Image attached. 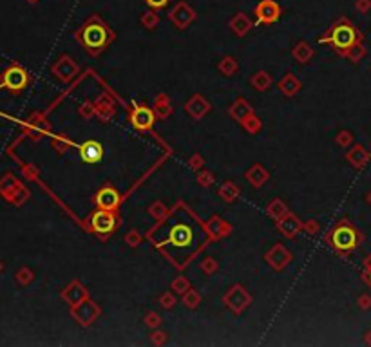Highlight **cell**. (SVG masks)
Segmentation results:
<instances>
[{
  "instance_id": "6da1fadb",
  "label": "cell",
  "mask_w": 371,
  "mask_h": 347,
  "mask_svg": "<svg viewBox=\"0 0 371 347\" xmlns=\"http://www.w3.org/2000/svg\"><path fill=\"white\" fill-rule=\"evenodd\" d=\"M74 40L87 51L91 56L102 54L116 40V34L98 14L89 16L74 33Z\"/></svg>"
},
{
  "instance_id": "7a4b0ae2",
  "label": "cell",
  "mask_w": 371,
  "mask_h": 347,
  "mask_svg": "<svg viewBox=\"0 0 371 347\" xmlns=\"http://www.w3.org/2000/svg\"><path fill=\"white\" fill-rule=\"evenodd\" d=\"M359 40H361V34H359V31H357L355 27H353L348 20H339L337 24L333 25L330 31H328L326 36H323V38L319 40L321 43H332V47L335 49V51H339L341 54H344L346 51H350V49L353 47V45H357L359 43Z\"/></svg>"
},
{
  "instance_id": "3957f363",
  "label": "cell",
  "mask_w": 371,
  "mask_h": 347,
  "mask_svg": "<svg viewBox=\"0 0 371 347\" xmlns=\"http://www.w3.org/2000/svg\"><path fill=\"white\" fill-rule=\"evenodd\" d=\"M359 241H361L359 231H357V228L353 226L350 221H346V219L339 221L337 224H335V228H333L332 235H330V244H332L333 250L337 251V253H341V255L352 253L357 248V244H359Z\"/></svg>"
},
{
  "instance_id": "277c9868",
  "label": "cell",
  "mask_w": 371,
  "mask_h": 347,
  "mask_svg": "<svg viewBox=\"0 0 371 347\" xmlns=\"http://www.w3.org/2000/svg\"><path fill=\"white\" fill-rule=\"evenodd\" d=\"M85 226L93 231L94 235H98L100 239H107L111 233H114L118 226H120V219H118V212L113 210H102L96 208L85 221Z\"/></svg>"
},
{
  "instance_id": "5b68a950",
  "label": "cell",
  "mask_w": 371,
  "mask_h": 347,
  "mask_svg": "<svg viewBox=\"0 0 371 347\" xmlns=\"http://www.w3.org/2000/svg\"><path fill=\"white\" fill-rule=\"evenodd\" d=\"M129 120H131V125L136 130L147 132V130H151L152 125H154L156 112H152L149 107L140 103V101H132L131 112H129Z\"/></svg>"
},
{
  "instance_id": "8992f818",
  "label": "cell",
  "mask_w": 371,
  "mask_h": 347,
  "mask_svg": "<svg viewBox=\"0 0 371 347\" xmlns=\"http://www.w3.org/2000/svg\"><path fill=\"white\" fill-rule=\"evenodd\" d=\"M27 83H29V74L20 67V65H11V67L5 69L4 74H2V83H0V87H5L9 92L18 94V92H22L25 87H27Z\"/></svg>"
},
{
  "instance_id": "52a82bcc",
  "label": "cell",
  "mask_w": 371,
  "mask_h": 347,
  "mask_svg": "<svg viewBox=\"0 0 371 347\" xmlns=\"http://www.w3.org/2000/svg\"><path fill=\"white\" fill-rule=\"evenodd\" d=\"M223 302H225L226 308L232 309L235 315H241L244 309L250 306V302H252V297H250V293L243 288V286L235 284L225 293V297H223Z\"/></svg>"
},
{
  "instance_id": "ba28073f",
  "label": "cell",
  "mask_w": 371,
  "mask_h": 347,
  "mask_svg": "<svg viewBox=\"0 0 371 347\" xmlns=\"http://www.w3.org/2000/svg\"><path fill=\"white\" fill-rule=\"evenodd\" d=\"M71 315H73L74 320H76L80 326H91V324L102 315V309H100V306H96L94 302L85 299L71 308Z\"/></svg>"
},
{
  "instance_id": "9c48e42d",
  "label": "cell",
  "mask_w": 371,
  "mask_h": 347,
  "mask_svg": "<svg viewBox=\"0 0 371 347\" xmlns=\"http://www.w3.org/2000/svg\"><path fill=\"white\" fill-rule=\"evenodd\" d=\"M51 71H53V74L58 78L60 82L69 83V82H73L74 78H76V74L80 72V67H78V63L74 62L71 56H67V54H62V56L56 60V63H53Z\"/></svg>"
},
{
  "instance_id": "30bf717a",
  "label": "cell",
  "mask_w": 371,
  "mask_h": 347,
  "mask_svg": "<svg viewBox=\"0 0 371 347\" xmlns=\"http://www.w3.org/2000/svg\"><path fill=\"white\" fill-rule=\"evenodd\" d=\"M120 201H122V195L116 188L111 186V184H105L96 192L94 195V204L96 208H102V210H113L118 212V206H120Z\"/></svg>"
},
{
  "instance_id": "8fae6325",
  "label": "cell",
  "mask_w": 371,
  "mask_h": 347,
  "mask_svg": "<svg viewBox=\"0 0 371 347\" xmlns=\"http://www.w3.org/2000/svg\"><path fill=\"white\" fill-rule=\"evenodd\" d=\"M292 259H293L292 253H290L281 242L274 244L268 251H266V253H264V260L268 262V266L274 271H283L284 268L292 262Z\"/></svg>"
},
{
  "instance_id": "7c38bea8",
  "label": "cell",
  "mask_w": 371,
  "mask_h": 347,
  "mask_svg": "<svg viewBox=\"0 0 371 347\" xmlns=\"http://www.w3.org/2000/svg\"><path fill=\"white\" fill-rule=\"evenodd\" d=\"M254 13L255 18H257V24H275L281 16V5L275 0H261L255 5Z\"/></svg>"
},
{
  "instance_id": "4fadbf2b",
  "label": "cell",
  "mask_w": 371,
  "mask_h": 347,
  "mask_svg": "<svg viewBox=\"0 0 371 347\" xmlns=\"http://www.w3.org/2000/svg\"><path fill=\"white\" fill-rule=\"evenodd\" d=\"M78 150H80V158H82L83 163H100L103 158V145L100 141H94V140H89L85 143L78 145Z\"/></svg>"
},
{
  "instance_id": "5bb4252c",
  "label": "cell",
  "mask_w": 371,
  "mask_h": 347,
  "mask_svg": "<svg viewBox=\"0 0 371 347\" xmlns=\"http://www.w3.org/2000/svg\"><path fill=\"white\" fill-rule=\"evenodd\" d=\"M277 228H279V231H281L284 237H288V239H295V235H297L299 231L303 230L304 224H303V221H301L297 215H293L292 212H288V213H284V215L277 221Z\"/></svg>"
},
{
  "instance_id": "9a60e30c",
  "label": "cell",
  "mask_w": 371,
  "mask_h": 347,
  "mask_svg": "<svg viewBox=\"0 0 371 347\" xmlns=\"http://www.w3.org/2000/svg\"><path fill=\"white\" fill-rule=\"evenodd\" d=\"M192 239H194V231L188 224H176V226L171 230V235H169V242H172L178 248H186V246L192 244Z\"/></svg>"
},
{
  "instance_id": "2e32d148",
  "label": "cell",
  "mask_w": 371,
  "mask_h": 347,
  "mask_svg": "<svg viewBox=\"0 0 371 347\" xmlns=\"http://www.w3.org/2000/svg\"><path fill=\"white\" fill-rule=\"evenodd\" d=\"M185 111L188 112L194 120H199V118H203V116L210 111V103L203 96H199V94H194V96L188 100V103L185 105Z\"/></svg>"
},
{
  "instance_id": "e0dca14e",
  "label": "cell",
  "mask_w": 371,
  "mask_h": 347,
  "mask_svg": "<svg viewBox=\"0 0 371 347\" xmlns=\"http://www.w3.org/2000/svg\"><path fill=\"white\" fill-rule=\"evenodd\" d=\"M62 297H64V300H67L71 306H76L78 302L87 299V289L83 288L78 280H74V282H71V284L64 289Z\"/></svg>"
},
{
  "instance_id": "ac0fdd59",
  "label": "cell",
  "mask_w": 371,
  "mask_h": 347,
  "mask_svg": "<svg viewBox=\"0 0 371 347\" xmlns=\"http://www.w3.org/2000/svg\"><path fill=\"white\" fill-rule=\"evenodd\" d=\"M169 16H171L172 22H176L178 27L183 29L186 24H190L192 20H194V11H192L186 4H180Z\"/></svg>"
},
{
  "instance_id": "d6986e66",
  "label": "cell",
  "mask_w": 371,
  "mask_h": 347,
  "mask_svg": "<svg viewBox=\"0 0 371 347\" xmlns=\"http://www.w3.org/2000/svg\"><path fill=\"white\" fill-rule=\"evenodd\" d=\"M279 89H281V92H283L284 96L292 98L299 92V89H301V83H299V80L293 76L292 72H288V74H284V78L279 82Z\"/></svg>"
},
{
  "instance_id": "ffe728a7",
  "label": "cell",
  "mask_w": 371,
  "mask_h": 347,
  "mask_svg": "<svg viewBox=\"0 0 371 347\" xmlns=\"http://www.w3.org/2000/svg\"><path fill=\"white\" fill-rule=\"evenodd\" d=\"M230 116L234 118L235 121H243L244 118H248L252 114V107L248 105V101L243 100V98H237L234 101V105L230 107Z\"/></svg>"
},
{
  "instance_id": "44dd1931",
  "label": "cell",
  "mask_w": 371,
  "mask_h": 347,
  "mask_svg": "<svg viewBox=\"0 0 371 347\" xmlns=\"http://www.w3.org/2000/svg\"><path fill=\"white\" fill-rule=\"evenodd\" d=\"M268 177H270V174L266 172L261 165H254V167L246 172V179H248L250 183H252V186H255V188L263 186V184L268 181Z\"/></svg>"
},
{
  "instance_id": "7402d4cb",
  "label": "cell",
  "mask_w": 371,
  "mask_h": 347,
  "mask_svg": "<svg viewBox=\"0 0 371 347\" xmlns=\"http://www.w3.org/2000/svg\"><path fill=\"white\" fill-rule=\"evenodd\" d=\"M154 111H156V116L160 120H167L174 109H172V103L169 101V98L165 94H162V96H158L154 100Z\"/></svg>"
},
{
  "instance_id": "603a6c76",
  "label": "cell",
  "mask_w": 371,
  "mask_h": 347,
  "mask_svg": "<svg viewBox=\"0 0 371 347\" xmlns=\"http://www.w3.org/2000/svg\"><path fill=\"white\" fill-rule=\"evenodd\" d=\"M230 27L234 29L237 36H244V34L250 31V27H252V22L246 18V14L237 13V14H235V18L230 22Z\"/></svg>"
},
{
  "instance_id": "cb8c5ba5",
  "label": "cell",
  "mask_w": 371,
  "mask_h": 347,
  "mask_svg": "<svg viewBox=\"0 0 371 347\" xmlns=\"http://www.w3.org/2000/svg\"><path fill=\"white\" fill-rule=\"evenodd\" d=\"M250 83H252V85L257 89V91L264 92L270 85H272V78H270V74L266 71H259V72H255L254 76H252Z\"/></svg>"
},
{
  "instance_id": "d4e9b609",
  "label": "cell",
  "mask_w": 371,
  "mask_h": 347,
  "mask_svg": "<svg viewBox=\"0 0 371 347\" xmlns=\"http://www.w3.org/2000/svg\"><path fill=\"white\" fill-rule=\"evenodd\" d=\"M312 54H313L312 47H310L306 42H299L297 45H295V49H293V58H295L299 63H308L310 62V58H312Z\"/></svg>"
},
{
  "instance_id": "484cf974",
  "label": "cell",
  "mask_w": 371,
  "mask_h": 347,
  "mask_svg": "<svg viewBox=\"0 0 371 347\" xmlns=\"http://www.w3.org/2000/svg\"><path fill=\"white\" fill-rule=\"evenodd\" d=\"M368 152L364 149H362L361 145L359 147H355V149L348 154V159H350V163L353 165V167H357V169H361V167H364L366 165V161H368Z\"/></svg>"
},
{
  "instance_id": "4316f807",
  "label": "cell",
  "mask_w": 371,
  "mask_h": 347,
  "mask_svg": "<svg viewBox=\"0 0 371 347\" xmlns=\"http://www.w3.org/2000/svg\"><path fill=\"white\" fill-rule=\"evenodd\" d=\"M284 213H288V208H286V204H284L281 199H274V201L268 204V215L272 217V219H275V221H279Z\"/></svg>"
},
{
  "instance_id": "83f0119b",
  "label": "cell",
  "mask_w": 371,
  "mask_h": 347,
  "mask_svg": "<svg viewBox=\"0 0 371 347\" xmlns=\"http://www.w3.org/2000/svg\"><path fill=\"white\" fill-rule=\"evenodd\" d=\"M217 69H219L225 76H232V74H235V71L239 69V65H237V62H235L232 56H225L219 63H217Z\"/></svg>"
},
{
  "instance_id": "f1b7e54d",
  "label": "cell",
  "mask_w": 371,
  "mask_h": 347,
  "mask_svg": "<svg viewBox=\"0 0 371 347\" xmlns=\"http://www.w3.org/2000/svg\"><path fill=\"white\" fill-rule=\"evenodd\" d=\"M219 195L225 199V201H234V199L239 195V188L235 186L234 183H228V181H226V183L219 188Z\"/></svg>"
},
{
  "instance_id": "f546056e",
  "label": "cell",
  "mask_w": 371,
  "mask_h": 347,
  "mask_svg": "<svg viewBox=\"0 0 371 347\" xmlns=\"http://www.w3.org/2000/svg\"><path fill=\"white\" fill-rule=\"evenodd\" d=\"M183 295H185V297H183V304H185L186 308L194 309V308H197V306H199L201 297H199V293H197L195 289H186Z\"/></svg>"
},
{
  "instance_id": "4dcf8cb0",
  "label": "cell",
  "mask_w": 371,
  "mask_h": 347,
  "mask_svg": "<svg viewBox=\"0 0 371 347\" xmlns=\"http://www.w3.org/2000/svg\"><path fill=\"white\" fill-rule=\"evenodd\" d=\"M239 123L244 127V129L248 130L250 134H257L259 130H261V127H263V125H261V121H259L254 114H250L248 118H244V120L239 121Z\"/></svg>"
},
{
  "instance_id": "1f68e13d",
  "label": "cell",
  "mask_w": 371,
  "mask_h": 347,
  "mask_svg": "<svg viewBox=\"0 0 371 347\" xmlns=\"http://www.w3.org/2000/svg\"><path fill=\"white\" fill-rule=\"evenodd\" d=\"M33 280V271L27 270V268H22V270L16 271V282L22 286H27Z\"/></svg>"
},
{
  "instance_id": "d6a6232c",
  "label": "cell",
  "mask_w": 371,
  "mask_h": 347,
  "mask_svg": "<svg viewBox=\"0 0 371 347\" xmlns=\"http://www.w3.org/2000/svg\"><path fill=\"white\" fill-rule=\"evenodd\" d=\"M188 288H190V284H188V280L183 279V277H178V279L172 282V291H176V293L183 295Z\"/></svg>"
},
{
  "instance_id": "836d02e7",
  "label": "cell",
  "mask_w": 371,
  "mask_h": 347,
  "mask_svg": "<svg viewBox=\"0 0 371 347\" xmlns=\"http://www.w3.org/2000/svg\"><path fill=\"white\" fill-rule=\"evenodd\" d=\"M160 304H162L165 309H171V308H174V306H176V299L172 297V293H169V291H167V293H163L162 297H160Z\"/></svg>"
},
{
  "instance_id": "e575fe53",
  "label": "cell",
  "mask_w": 371,
  "mask_h": 347,
  "mask_svg": "<svg viewBox=\"0 0 371 347\" xmlns=\"http://www.w3.org/2000/svg\"><path fill=\"white\" fill-rule=\"evenodd\" d=\"M160 322H162V318H160V315L158 313H154V311H151V313L145 317V324L149 326V328H158Z\"/></svg>"
},
{
  "instance_id": "d590c367",
  "label": "cell",
  "mask_w": 371,
  "mask_h": 347,
  "mask_svg": "<svg viewBox=\"0 0 371 347\" xmlns=\"http://www.w3.org/2000/svg\"><path fill=\"white\" fill-rule=\"evenodd\" d=\"M94 111H96V107H94L91 101H85V103L80 107V114L85 116V118H91V116L94 114Z\"/></svg>"
},
{
  "instance_id": "8d00e7d4",
  "label": "cell",
  "mask_w": 371,
  "mask_h": 347,
  "mask_svg": "<svg viewBox=\"0 0 371 347\" xmlns=\"http://www.w3.org/2000/svg\"><path fill=\"white\" fill-rule=\"evenodd\" d=\"M212 181H214V175H212L210 172H201L199 177H197V183L203 184V186H208Z\"/></svg>"
},
{
  "instance_id": "74e56055",
  "label": "cell",
  "mask_w": 371,
  "mask_h": 347,
  "mask_svg": "<svg viewBox=\"0 0 371 347\" xmlns=\"http://www.w3.org/2000/svg\"><path fill=\"white\" fill-rule=\"evenodd\" d=\"M350 141H352V134L348 132V130H342L341 134L337 136V143L342 145V147H346V145H350Z\"/></svg>"
},
{
  "instance_id": "f35d334b",
  "label": "cell",
  "mask_w": 371,
  "mask_h": 347,
  "mask_svg": "<svg viewBox=\"0 0 371 347\" xmlns=\"http://www.w3.org/2000/svg\"><path fill=\"white\" fill-rule=\"evenodd\" d=\"M145 2L149 7H152V9H162V7H165V5L169 4V0H145Z\"/></svg>"
},
{
  "instance_id": "ab89813d",
  "label": "cell",
  "mask_w": 371,
  "mask_h": 347,
  "mask_svg": "<svg viewBox=\"0 0 371 347\" xmlns=\"http://www.w3.org/2000/svg\"><path fill=\"white\" fill-rule=\"evenodd\" d=\"M201 268H203L206 273H212L214 270H217V264L214 262V259H206L205 262H201Z\"/></svg>"
},
{
  "instance_id": "60d3db41",
  "label": "cell",
  "mask_w": 371,
  "mask_h": 347,
  "mask_svg": "<svg viewBox=\"0 0 371 347\" xmlns=\"http://www.w3.org/2000/svg\"><path fill=\"white\" fill-rule=\"evenodd\" d=\"M125 241H127V244L136 246V244H138V241H140V235H138V231H136V230H132L131 233H129L127 237H125Z\"/></svg>"
},
{
  "instance_id": "b9f144b4",
  "label": "cell",
  "mask_w": 371,
  "mask_h": 347,
  "mask_svg": "<svg viewBox=\"0 0 371 347\" xmlns=\"http://www.w3.org/2000/svg\"><path fill=\"white\" fill-rule=\"evenodd\" d=\"M370 304H371V300L368 299V297H362V299H359V306H361L362 309H368V308H370Z\"/></svg>"
},
{
  "instance_id": "7bdbcfd3",
  "label": "cell",
  "mask_w": 371,
  "mask_h": 347,
  "mask_svg": "<svg viewBox=\"0 0 371 347\" xmlns=\"http://www.w3.org/2000/svg\"><path fill=\"white\" fill-rule=\"evenodd\" d=\"M199 165H203V158H199V156H194V158H192L190 167H192V169H197Z\"/></svg>"
},
{
  "instance_id": "ee69618b",
  "label": "cell",
  "mask_w": 371,
  "mask_h": 347,
  "mask_svg": "<svg viewBox=\"0 0 371 347\" xmlns=\"http://www.w3.org/2000/svg\"><path fill=\"white\" fill-rule=\"evenodd\" d=\"M163 335H165V333H154V335H152V342H154V344H163V340H162Z\"/></svg>"
},
{
  "instance_id": "f6af8a7d",
  "label": "cell",
  "mask_w": 371,
  "mask_h": 347,
  "mask_svg": "<svg viewBox=\"0 0 371 347\" xmlns=\"http://www.w3.org/2000/svg\"><path fill=\"white\" fill-rule=\"evenodd\" d=\"M366 279L370 280V284H371V268L368 270V273H366Z\"/></svg>"
},
{
  "instance_id": "bcb514c9",
  "label": "cell",
  "mask_w": 371,
  "mask_h": 347,
  "mask_svg": "<svg viewBox=\"0 0 371 347\" xmlns=\"http://www.w3.org/2000/svg\"><path fill=\"white\" fill-rule=\"evenodd\" d=\"M368 201H370V202H371V192H370V193H368Z\"/></svg>"
}]
</instances>
